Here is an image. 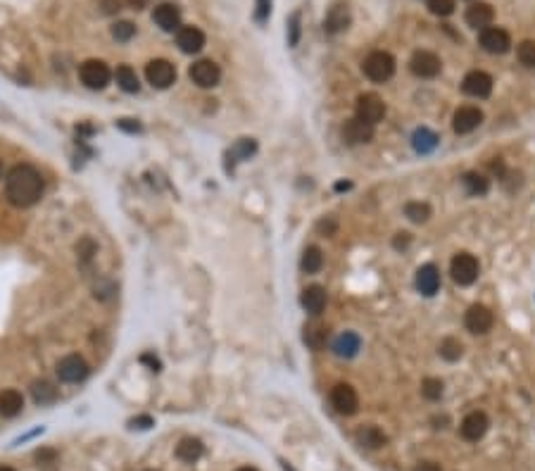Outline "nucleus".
Wrapping results in <instances>:
<instances>
[{
	"label": "nucleus",
	"mask_w": 535,
	"mask_h": 471,
	"mask_svg": "<svg viewBox=\"0 0 535 471\" xmlns=\"http://www.w3.org/2000/svg\"><path fill=\"white\" fill-rule=\"evenodd\" d=\"M5 193L15 207H31L43 196V176L31 164H17L5 179Z\"/></svg>",
	"instance_id": "1"
},
{
	"label": "nucleus",
	"mask_w": 535,
	"mask_h": 471,
	"mask_svg": "<svg viewBox=\"0 0 535 471\" xmlns=\"http://www.w3.org/2000/svg\"><path fill=\"white\" fill-rule=\"evenodd\" d=\"M362 69H364V74L369 76L373 84H383V81H388L395 74V60L386 51H373L362 62Z\"/></svg>",
	"instance_id": "2"
},
{
	"label": "nucleus",
	"mask_w": 535,
	"mask_h": 471,
	"mask_svg": "<svg viewBox=\"0 0 535 471\" xmlns=\"http://www.w3.org/2000/svg\"><path fill=\"white\" fill-rule=\"evenodd\" d=\"M450 274H452V281L459 286H471L473 281L478 279L481 274V267H478V259L469 252H459L452 257L450 262Z\"/></svg>",
	"instance_id": "3"
},
{
	"label": "nucleus",
	"mask_w": 535,
	"mask_h": 471,
	"mask_svg": "<svg viewBox=\"0 0 535 471\" xmlns=\"http://www.w3.org/2000/svg\"><path fill=\"white\" fill-rule=\"evenodd\" d=\"M79 76L83 86L93 88V91H103L110 84V79H112V71H110V67L103 60H86L79 69Z\"/></svg>",
	"instance_id": "4"
},
{
	"label": "nucleus",
	"mask_w": 535,
	"mask_h": 471,
	"mask_svg": "<svg viewBox=\"0 0 535 471\" xmlns=\"http://www.w3.org/2000/svg\"><path fill=\"white\" fill-rule=\"evenodd\" d=\"M383 117H386V103L376 93H364L357 98V119L376 126Z\"/></svg>",
	"instance_id": "5"
},
{
	"label": "nucleus",
	"mask_w": 535,
	"mask_h": 471,
	"mask_svg": "<svg viewBox=\"0 0 535 471\" xmlns=\"http://www.w3.org/2000/svg\"><path fill=\"white\" fill-rule=\"evenodd\" d=\"M493 324H495V317L486 305H471V307L466 309L464 326H466L469 334H476V336L488 334V331L493 329Z\"/></svg>",
	"instance_id": "6"
},
{
	"label": "nucleus",
	"mask_w": 535,
	"mask_h": 471,
	"mask_svg": "<svg viewBox=\"0 0 535 471\" xmlns=\"http://www.w3.org/2000/svg\"><path fill=\"white\" fill-rule=\"evenodd\" d=\"M331 404L338 414L350 417L359 407V397H357V391L350 384H338L331 388Z\"/></svg>",
	"instance_id": "7"
},
{
	"label": "nucleus",
	"mask_w": 535,
	"mask_h": 471,
	"mask_svg": "<svg viewBox=\"0 0 535 471\" xmlns=\"http://www.w3.org/2000/svg\"><path fill=\"white\" fill-rule=\"evenodd\" d=\"M58 376L65 384H79L88 376V364L79 354H67L58 362Z\"/></svg>",
	"instance_id": "8"
},
{
	"label": "nucleus",
	"mask_w": 535,
	"mask_h": 471,
	"mask_svg": "<svg viewBox=\"0 0 535 471\" xmlns=\"http://www.w3.org/2000/svg\"><path fill=\"white\" fill-rule=\"evenodd\" d=\"M188 76H191L193 84H198L200 88H212L219 84L221 69H219V65L212 62V60H198L195 65H191Z\"/></svg>",
	"instance_id": "9"
},
{
	"label": "nucleus",
	"mask_w": 535,
	"mask_h": 471,
	"mask_svg": "<svg viewBox=\"0 0 535 471\" xmlns=\"http://www.w3.org/2000/svg\"><path fill=\"white\" fill-rule=\"evenodd\" d=\"M409 69L414 71L416 76H421V79H433V76L440 74V69H443V62H440V58H438L436 53L416 51L414 55H411V60H409Z\"/></svg>",
	"instance_id": "10"
},
{
	"label": "nucleus",
	"mask_w": 535,
	"mask_h": 471,
	"mask_svg": "<svg viewBox=\"0 0 535 471\" xmlns=\"http://www.w3.org/2000/svg\"><path fill=\"white\" fill-rule=\"evenodd\" d=\"M146 79L155 88H169L176 81V69L167 60H153L146 67Z\"/></svg>",
	"instance_id": "11"
},
{
	"label": "nucleus",
	"mask_w": 535,
	"mask_h": 471,
	"mask_svg": "<svg viewBox=\"0 0 535 471\" xmlns=\"http://www.w3.org/2000/svg\"><path fill=\"white\" fill-rule=\"evenodd\" d=\"M478 41H481L483 51L493 53V55H502L509 51V46H511L509 34H507L504 29H500V26H488V29H483L481 36H478Z\"/></svg>",
	"instance_id": "12"
},
{
	"label": "nucleus",
	"mask_w": 535,
	"mask_h": 471,
	"mask_svg": "<svg viewBox=\"0 0 535 471\" xmlns=\"http://www.w3.org/2000/svg\"><path fill=\"white\" fill-rule=\"evenodd\" d=\"M461 88H464L466 96L488 98L490 93H493V79H490V74H486V71L473 69V71H469V74L464 76V81H461Z\"/></svg>",
	"instance_id": "13"
},
{
	"label": "nucleus",
	"mask_w": 535,
	"mask_h": 471,
	"mask_svg": "<svg viewBox=\"0 0 535 471\" xmlns=\"http://www.w3.org/2000/svg\"><path fill=\"white\" fill-rule=\"evenodd\" d=\"M481 124H483V112L478 108H473V105L459 108L452 117V126L457 134H471V131L478 129Z\"/></svg>",
	"instance_id": "14"
},
{
	"label": "nucleus",
	"mask_w": 535,
	"mask_h": 471,
	"mask_svg": "<svg viewBox=\"0 0 535 471\" xmlns=\"http://www.w3.org/2000/svg\"><path fill=\"white\" fill-rule=\"evenodd\" d=\"M459 431H461V438H464V440H471V443L481 440L488 431V417L483 412L466 414L464 421H461V426H459Z\"/></svg>",
	"instance_id": "15"
},
{
	"label": "nucleus",
	"mask_w": 535,
	"mask_h": 471,
	"mask_svg": "<svg viewBox=\"0 0 535 471\" xmlns=\"http://www.w3.org/2000/svg\"><path fill=\"white\" fill-rule=\"evenodd\" d=\"M153 19H155V24L160 26L162 31H178L181 29V12H178V8L176 5H171V3H162V5H158L155 8V12H153Z\"/></svg>",
	"instance_id": "16"
},
{
	"label": "nucleus",
	"mask_w": 535,
	"mask_h": 471,
	"mask_svg": "<svg viewBox=\"0 0 535 471\" xmlns=\"http://www.w3.org/2000/svg\"><path fill=\"white\" fill-rule=\"evenodd\" d=\"M416 288H419V293L426 298L436 296L440 288V271L436 264H423V267H419V271H416Z\"/></svg>",
	"instance_id": "17"
},
{
	"label": "nucleus",
	"mask_w": 535,
	"mask_h": 471,
	"mask_svg": "<svg viewBox=\"0 0 535 471\" xmlns=\"http://www.w3.org/2000/svg\"><path fill=\"white\" fill-rule=\"evenodd\" d=\"M464 19H466V24L473 26V29H481L483 31V29H488V26L493 24L495 12H493V8H490L488 3H473V5L466 8Z\"/></svg>",
	"instance_id": "18"
},
{
	"label": "nucleus",
	"mask_w": 535,
	"mask_h": 471,
	"mask_svg": "<svg viewBox=\"0 0 535 471\" xmlns=\"http://www.w3.org/2000/svg\"><path fill=\"white\" fill-rule=\"evenodd\" d=\"M350 26V8L345 3H336L328 10L326 19H324V29L328 34H341Z\"/></svg>",
	"instance_id": "19"
},
{
	"label": "nucleus",
	"mask_w": 535,
	"mask_h": 471,
	"mask_svg": "<svg viewBox=\"0 0 535 471\" xmlns=\"http://www.w3.org/2000/svg\"><path fill=\"white\" fill-rule=\"evenodd\" d=\"M343 138H345L348 143H353V146H357V143H369L371 138H373V126L355 117V119L345 121V126H343Z\"/></svg>",
	"instance_id": "20"
},
{
	"label": "nucleus",
	"mask_w": 535,
	"mask_h": 471,
	"mask_svg": "<svg viewBox=\"0 0 535 471\" xmlns=\"http://www.w3.org/2000/svg\"><path fill=\"white\" fill-rule=\"evenodd\" d=\"M176 43L183 53H200L205 46V34L200 29H195V26H183L176 34Z\"/></svg>",
	"instance_id": "21"
},
{
	"label": "nucleus",
	"mask_w": 535,
	"mask_h": 471,
	"mask_svg": "<svg viewBox=\"0 0 535 471\" xmlns=\"http://www.w3.org/2000/svg\"><path fill=\"white\" fill-rule=\"evenodd\" d=\"M359 348H362V338L357 336V334H353V331H345V334H341L333 341V345H331V350L338 354V357H343V359H350V357H355L357 352H359Z\"/></svg>",
	"instance_id": "22"
},
{
	"label": "nucleus",
	"mask_w": 535,
	"mask_h": 471,
	"mask_svg": "<svg viewBox=\"0 0 535 471\" xmlns=\"http://www.w3.org/2000/svg\"><path fill=\"white\" fill-rule=\"evenodd\" d=\"M22 407H24V397L19 391H15V388L0 391V417L12 419L22 412Z\"/></svg>",
	"instance_id": "23"
},
{
	"label": "nucleus",
	"mask_w": 535,
	"mask_h": 471,
	"mask_svg": "<svg viewBox=\"0 0 535 471\" xmlns=\"http://www.w3.org/2000/svg\"><path fill=\"white\" fill-rule=\"evenodd\" d=\"M300 302H303V307L307 309L309 314H321L326 307V291L321 286H309L303 291V298H300Z\"/></svg>",
	"instance_id": "24"
},
{
	"label": "nucleus",
	"mask_w": 535,
	"mask_h": 471,
	"mask_svg": "<svg viewBox=\"0 0 535 471\" xmlns=\"http://www.w3.org/2000/svg\"><path fill=\"white\" fill-rule=\"evenodd\" d=\"M357 443L369 447V450H378V447H383L388 443V436L378 426H364V429L357 431Z\"/></svg>",
	"instance_id": "25"
},
{
	"label": "nucleus",
	"mask_w": 535,
	"mask_h": 471,
	"mask_svg": "<svg viewBox=\"0 0 535 471\" xmlns=\"http://www.w3.org/2000/svg\"><path fill=\"white\" fill-rule=\"evenodd\" d=\"M176 457L186 464H195L203 457V443H200L198 438H183L176 445Z\"/></svg>",
	"instance_id": "26"
},
{
	"label": "nucleus",
	"mask_w": 535,
	"mask_h": 471,
	"mask_svg": "<svg viewBox=\"0 0 535 471\" xmlns=\"http://www.w3.org/2000/svg\"><path fill=\"white\" fill-rule=\"evenodd\" d=\"M438 141H440L438 134H433V131L426 129V126H421V129H416L414 134H411V146H414V151L421 153V155L436 151Z\"/></svg>",
	"instance_id": "27"
},
{
	"label": "nucleus",
	"mask_w": 535,
	"mask_h": 471,
	"mask_svg": "<svg viewBox=\"0 0 535 471\" xmlns=\"http://www.w3.org/2000/svg\"><path fill=\"white\" fill-rule=\"evenodd\" d=\"M31 397L36 404H53L58 400V388L50 381H33L31 384Z\"/></svg>",
	"instance_id": "28"
},
{
	"label": "nucleus",
	"mask_w": 535,
	"mask_h": 471,
	"mask_svg": "<svg viewBox=\"0 0 535 471\" xmlns=\"http://www.w3.org/2000/svg\"><path fill=\"white\" fill-rule=\"evenodd\" d=\"M257 153V141L255 138H241V141L233 143V148L228 151V157L233 162H243V160H250L253 155Z\"/></svg>",
	"instance_id": "29"
},
{
	"label": "nucleus",
	"mask_w": 535,
	"mask_h": 471,
	"mask_svg": "<svg viewBox=\"0 0 535 471\" xmlns=\"http://www.w3.org/2000/svg\"><path fill=\"white\" fill-rule=\"evenodd\" d=\"M326 338H328V331L324 326L319 324H307L305 326V334H303V341L307 343L312 350H321L326 345Z\"/></svg>",
	"instance_id": "30"
},
{
	"label": "nucleus",
	"mask_w": 535,
	"mask_h": 471,
	"mask_svg": "<svg viewBox=\"0 0 535 471\" xmlns=\"http://www.w3.org/2000/svg\"><path fill=\"white\" fill-rule=\"evenodd\" d=\"M438 352H440V357H443L445 362H457V359L464 354V345L459 343V338L448 336V338H443V341H440Z\"/></svg>",
	"instance_id": "31"
},
{
	"label": "nucleus",
	"mask_w": 535,
	"mask_h": 471,
	"mask_svg": "<svg viewBox=\"0 0 535 471\" xmlns=\"http://www.w3.org/2000/svg\"><path fill=\"white\" fill-rule=\"evenodd\" d=\"M117 84H119L121 91H126V93H138V88H141L136 71H133L129 65H121V67L117 69Z\"/></svg>",
	"instance_id": "32"
},
{
	"label": "nucleus",
	"mask_w": 535,
	"mask_h": 471,
	"mask_svg": "<svg viewBox=\"0 0 535 471\" xmlns=\"http://www.w3.org/2000/svg\"><path fill=\"white\" fill-rule=\"evenodd\" d=\"M464 188H466L469 196H486L490 184L483 174H478V171H469V174H464Z\"/></svg>",
	"instance_id": "33"
},
{
	"label": "nucleus",
	"mask_w": 535,
	"mask_h": 471,
	"mask_svg": "<svg viewBox=\"0 0 535 471\" xmlns=\"http://www.w3.org/2000/svg\"><path fill=\"white\" fill-rule=\"evenodd\" d=\"M300 264H303V269L307 271V274H316V271L324 267V255H321V250L316 246H309L307 250H305Z\"/></svg>",
	"instance_id": "34"
},
{
	"label": "nucleus",
	"mask_w": 535,
	"mask_h": 471,
	"mask_svg": "<svg viewBox=\"0 0 535 471\" xmlns=\"http://www.w3.org/2000/svg\"><path fill=\"white\" fill-rule=\"evenodd\" d=\"M405 214L409 217L411 221H416V224H421V221H426L428 217H431V207H428L426 203H407L405 205Z\"/></svg>",
	"instance_id": "35"
},
{
	"label": "nucleus",
	"mask_w": 535,
	"mask_h": 471,
	"mask_svg": "<svg viewBox=\"0 0 535 471\" xmlns=\"http://www.w3.org/2000/svg\"><path fill=\"white\" fill-rule=\"evenodd\" d=\"M421 393L426 400H440L443 397V381L440 379H423Z\"/></svg>",
	"instance_id": "36"
},
{
	"label": "nucleus",
	"mask_w": 535,
	"mask_h": 471,
	"mask_svg": "<svg viewBox=\"0 0 535 471\" xmlns=\"http://www.w3.org/2000/svg\"><path fill=\"white\" fill-rule=\"evenodd\" d=\"M112 36L117 38V41L126 43L136 36V26H133L131 22H117V24L112 26Z\"/></svg>",
	"instance_id": "37"
},
{
	"label": "nucleus",
	"mask_w": 535,
	"mask_h": 471,
	"mask_svg": "<svg viewBox=\"0 0 535 471\" xmlns=\"http://www.w3.org/2000/svg\"><path fill=\"white\" fill-rule=\"evenodd\" d=\"M428 10L438 17H448L455 12V0H428Z\"/></svg>",
	"instance_id": "38"
},
{
	"label": "nucleus",
	"mask_w": 535,
	"mask_h": 471,
	"mask_svg": "<svg viewBox=\"0 0 535 471\" xmlns=\"http://www.w3.org/2000/svg\"><path fill=\"white\" fill-rule=\"evenodd\" d=\"M519 60L526 67H535V41H523L519 46Z\"/></svg>",
	"instance_id": "39"
},
{
	"label": "nucleus",
	"mask_w": 535,
	"mask_h": 471,
	"mask_svg": "<svg viewBox=\"0 0 535 471\" xmlns=\"http://www.w3.org/2000/svg\"><path fill=\"white\" fill-rule=\"evenodd\" d=\"M76 252H79V259H81L83 264L91 262L93 255H96V243H93L91 238H83L79 246H76Z\"/></svg>",
	"instance_id": "40"
},
{
	"label": "nucleus",
	"mask_w": 535,
	"mask_h": 471,
	"mask_svg": "<svg viewBox=\"0 0 535 471\" xmlns=\"http://www.w3.org/2000/svg\"><path fill=\"white\" fill-rule=\"evenodd\" d=\"M300 41V12H293L288 19V46H298Z\"/></svg>",
	"instance_id": "41"
},
{
	"label": "nucleus",
	"mask_w": 535,
	"mask_h": 471,
	"mask_svg": "<svg viewBox=\"0 0 535 471\" xmlns=\"http://www.w3.org/2000/svg\"><path fill=\"white\" fill-rule=\"evenodd\" d=\"M271 15V0H257L255 3V19L260 22V24H264L266 19H269Z\"/></svg>",
	"instance_id": "42"
},
{
	"label": "nucleus",
	"mask_w": 535,
	"mask_h": 471,
	"mask_svg": "<svg viewBox=\"0 0 535 471\" xmlns=\"http://www.w3.org/2000/svg\"><path fill=\"white\" fill-rule=\"evenodd\" d=\"M36 462H38V467H48V464H55L58 462V454H55L53 450H43V452H36Z\"/></svg>",
	"instance_id": "43"
},
{
	"label": "nucleus",
	"mask_w": 535,
	"mask_h": 471,
	"mask_svg": "<svg viewBox=\"0 0 535 471\" xmlns=\"http://www.w3.org/2000/svg\"><path fill=\"white\" fill-rule=\"evenodd\" d=\"M117 126H119L121 131H126V134H138V131H141V124H138L136 119H119Z\"/></svg>",
	"instance_id": "44"
},
{
	"label": "nucleus",
	"mask_w": 535,
	"mask_h": 471,
	"mask_svg": "<svg viewBox=\"0 0 535 471\" xmlns=\"http://www.w3.org/2000/svg\"><path fill=\"white\" fill-rule=\"evenodd\" d=\"M141 364H146V367H150V371H160V369H162V364H160V359L155 357L153 352L141 354Z\"/></svg>",
	"instance_id": "45"
},
{
	"label": "nucleus",
	"mask_w": 535,
	"mask_h": 471,
	"mask_svg": "<svg viewBox=\"0 0 535 471\" xmlns=\"http://www.w3.org/2000/svg\"><path fill=\"white\" fill-rule=\"evenodd\" d=\"M153 424H155V421H153V417H148V414H143V417H136V419L129 421L131 429H150Z\"/></svg>",
	"instance_id": "46"
},
{
	"label": "nucleus",
	"mask_w": 535,
	"mask_h": 471,
	"mask_svg": "<svg viewBox=\"0 0 535 471\" xmlns=\"http://www.w3.org/2000/svg\"><path fill=\"white\" fill-rule=\"evenodd\" d=\"M316 229H319L321 234L331 236L333 231H336V219H333V217H326V219H321L319 224H316Z\"/></svg>",
	"instance_id": "47"
},
{
	"label": "nucleus",
	"mask_w": 535,
	"mask_h": 471,
	"mask_svg": "<svg viewBox=\"0 0 535 471\" xmlns=\"http://www.w3.org/2000/svg\"><path fill=\"white\" fill-rule=\"evenodd\" d=\"M409 241H411V236L407 234V231H402V234H398L395 236V241H393V246L398 248V250H405L407 246H409Z\"/></svg>",
	"instance_id": "48"
},
{
	"label": "nucleus",
	"mask_w": 535,
	"mask_h": 471,
	"mask_svg": "<svg viewBox=\"0 0 535 471\" xmlns=\"http://www.w3.org/2000/svg\"><path fill=\"white\" fill-rule=\"evenodd\" d=\"M414 471H440V467L438 464H433V462H421V464H416Z\"/></svg>",
	"instance_id": "49"
},
{
	"label": "nucleus",
	"mask_w": 535,
	"mask_h": 471,
	"mask_svg": "<svg viewBox=\"0 0 535 471\" xmlns=\"http://www.w3.org/2000/svg\"><path fill=\"white\" fill-rule=\"evenodd\" d=\"M105 12H114V10H119V0H105Z\"/></svg>",
	"instance_id": "50"
},
{
	"label": "nucleus",
	"mask_w": 535,
	"mask_h": 471,
	"mask_svg": "<svg viewBox=\"0 0 535 471\" xmlns=\"http://www.w3.org/2000/svg\"><path fill=\"white\" fill-rule=\"evenodd\" d=\"M129 3H131V5H133V8H136V10H141L143 5L148 3V0H129Z\"/></svg>",
	"instance_id": "51"
},
{
	"label": "nucleus",
	"mask_w": 535,
	"mask_h": 471,
	"mask_svg": "<svg viewBox=\"0 0 535 471\" xmlns=\"http://www.w3.org/2000/svg\"><path fill=\"white\" fill-rule=\"evenodd\" d=\"M336 188H338V191H348L350 184H343V181H341V184H336Z\"/></svg>",
	"instance_id": "52"
},
{
	"label": "nucleus",
	"mask_w": 535,
	"mask_h": 471,
	"mask_svg": "<svg viewBox=\"0 0 535 471\" xmlns=\"http://www.w3.org/2000/svg\"><path fill=\"white\" fill-rule=\"evenodd\" d=\"M236 471H257V469H253V467H241V469H236Z\"/></svg>",
	"instance_id": "53"
},
{
	"label": "nucleus",
	"mask_w": 535,
	"mask_h": 471,
	"mask_svg": "<svg viewBox=\"0 0 535 471\" xmlns=\"http://www.w3.org/2000/svg\"><path fill=\"white\" fill-rule=\"evenodd\" d=\"M0 471H15L12 467H0Z\"/></svg>",
	"instance_id": "54"
},
{
	"label": "nucleus",
	"mask_w": 535,
	"mask_h": 471,
	"mask_svg": "<svg viewBox=\"0 0 535 471\" xmlns=\"http://www.w3.org/2000/svg\"><path fill=\"white\" fill-rule=\"evenodd\" d=\"M0 174H3V164H0Z\"/></svg>",
	"instance_id": "55"
}]
</instances>
